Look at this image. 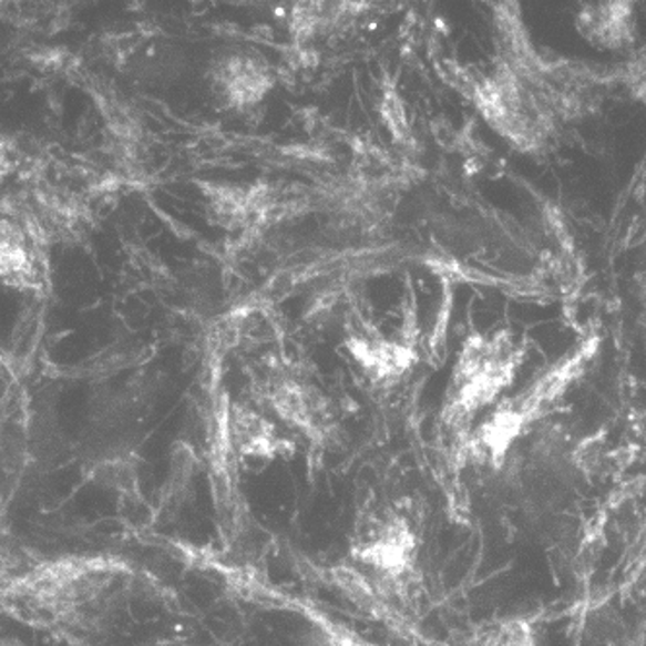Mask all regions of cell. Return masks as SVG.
Listing matches in <instances>:
<instances>
[{
	"instance_id": "6da1fadb",
	"label": "cell",
	"mask_w": 646,
	"mask_h": 646,
	"mask_svg": "<svg viewBox=\"0 0 646 646\" xmlns=\"http://www.w3.org/2000/svg\"><path fill=\"white\" fill-rule=\"evenodd\" d=\"M125 573V563L111 555H64L18 573L4 588V599L22 622L55 627L88 614Z\"/></svg>"
},
{
	"instance_id": "7a4b0ae2",
	"label": "cell",
	"mask_w": 646,
	"mask_h": 646,
	"mask_svg": "<svg viewBox=\"0 0 646 646\" xmlns=\"http://www.w3.org/2000/svg\"><path fill=\"white\" fill-rule=\"evenodd\" d=\"M418 536L410 519L379 509L359 519L350 542L351 567L373 584L381 598L402 594L418 563Z\"/></svg>"
},
{
	"instance_id": "3957f363",
	"label": "cell",
	"mask_w": 646,
	"mask_h": 646,
	"mask_svg": "<svg viewBox=\"0 0 646 646\" xmlns=\"http://www.w3.org/2000/svg\"><path fill=\"white\" fill-rule=\"evenodd\" d=\"M227 439L235 454L250 464H268L288 459L296 451L294 441L280 435L273 421L247 406H234L227 418Z\"/></svg>"
},
{
	"instance_id": "277c9868",
	"label": "cell",
	"mask_w": 646,
	"mask_h": 646,
	"mask_svg": "<svg viewBox=\"0 0 646 646\" xmlns=\"http://www.w3.org/2000/svg\"><path fill=\"white\" fill-rule=\"evenodd\" d=\"M534 630L524 622L501 623L491 627L490 633L482 638L480 646H534Z\"/></svg>"
},
{
	"instance_id": "5b68a950",
	"label": "cell",
	"mask_w": 646,
	"mask_h": 646,
	"mask_svg": "<svg viewBox=\"0 0 646 646\" xmlns=\"http://www.w3.org/2000/svg\"><path fill=\"white\" fill-rule=\"evenodd\" d=\"M319 638L315 646H369L363 640H359L356 635L346 633L342 629H322L319 627Z\"/></svg>"
}]
</instances>
